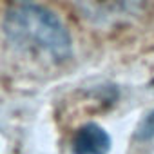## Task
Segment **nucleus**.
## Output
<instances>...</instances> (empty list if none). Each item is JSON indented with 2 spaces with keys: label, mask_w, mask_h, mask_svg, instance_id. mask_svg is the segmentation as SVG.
I'll use <instances>...</instances> for the list:
<instances>
[{
  "label": "nucleus",
  "mask_w": 154,
  "mask_h": 154,
  "mask_svg": "<svg viewBox=\"0 0 154 154\" xmlns=\"http://www.w3.org/2000/svg\"><path fill=\"white\" fill-rule=\"evenodd\" d=\"M87 6H91V9L103 13V15H118V13H125L134 0H82Z\"/></svg>",
  "instance_id": "nucleus-3"
},
{
  "label": "nucleus",
  "mask_w": 154,
  "mask_h": 154,
  "mask_svg": "<svg viewBox=\"0 0 154 154\" xmlns=\"http://www.w3.org/2000/svg\"><path fill=\"white\" fill-rule=\"evenodd\" d=\"M140 136L141 138H152L154 136V111L145 118V122L140 129Z\"/></svg>",
  "instance_id": "nucleus-4"
},
{
  "label": "nucleus",
  "mask_w": 154,
  "mask_h": 154,
  "mask_svg": "<svg viewBox=\"0 0 154 154\" xmlns=\"http://www.w3.org/2000/svg\"><path fill=\"white\" fill-rule=\"evenodd\" d=\"M74 154H107L111 149V136L96 123H85L76 129L71 141Z\"/></svg>",
  "instance_id": "nucleus-2"
},
{
  "label": "nucleus",
  "mask_w": 154,
  "mask_h": 154,
  "mask_svg": "<svg viewBox=\"0 0 154 154\" xmlns=\"http://www.w3.org/2000/svg\"><path fill=\"white\" fill-rule=\"evenodd\" d=\"M6 38L22 53L60 65L72 54V40L67 26L35 0H13L4 17Z\"/></svg>",
  "instance_id": "nucleus-1"
}]
</instances>
